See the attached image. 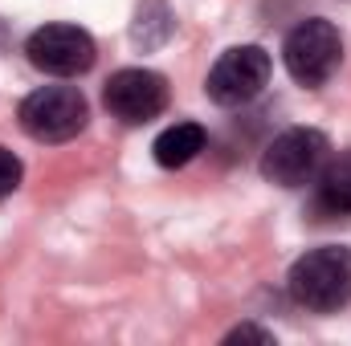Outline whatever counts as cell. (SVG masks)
I'll return each mask as SVG.
<instances>
[{
  "label": "cell",
  "instance_id": "obj_11",
  "mask_svg": "<svg viewBox=\"0 0 351 346\" xmlns=\"http://www.w3.org/2000/svg\"><path fill=\"white\" fill-rule=\"evenodd\" d=\"M225 343H274V334L269 330H258V326H237V330H229V338Z\"/></svg>",
  "mask_w": 351,
  "mask_h": 346
},
{
  "label": "cell",
  "instance_id": "obj_1",
  "mask_svg": "<svg viewBox=\"0 0 351 346\" xmlns=\"http://www.w3.org/2000/svg\"><path fill=\"white\" fill-rule=\"evenodd\" d=\"M290 297L311 310V314H335L351 302V249L343 245H323L294 261L290 277Z\"/></svg>",
  "mask_w": 351,
  "mask_h": 346
},
{
  "label": "cell",
  "instance_id": "obj_2",
  "mask_svg": "<svg viewBox=\"0 0 351 346\" xmlns=\"http://www.w3.org/2000/svg\"><path fill=\"white\" fill-rule=\"evenodd\" d=\"M282 62H286V70L298 86L315 90L335 78V70L343 62V37L331 21L311 16V21L290 29V37L282 45Z\"/></svg>",
  "mask_w": 351,
  "mask_h": 346
},
{
  "label": "cell",
  "instance_id": "obj_5",
  "mask_svg": "<svg viewBox=\"0 0 351 346\" xmlns=\"http://www.w3.org/2000/svg\"><path fill=\"white\" fill-rule=\"evenodd\" d=\"M265 82H269V53L262 45H237L217 57L204 90L217 106H245L265 90Z\"/></svg>",
  "mask_w": 351,
  "mask_h": 346
},
{
  "label": "cell",
  "instance_id": "obj_9",
  "mask_svg": "<svg viewBox=\"0 0 351 346\" xmlns=\"http://www.w3.org/2000/svg\"><path fill=\"white\" fill-rule=\"evenodd\" d=\"M319 204L327 212L351 216V151H339L319 172Z\"/></svg>",
  "mask_w": 351,
  "mask_h": 346
},
{
  "label": "cell",
  "instance_id": "obj_3",
  "mask_svg": "<svg viewBox=\"0 0 351 346\" xmlns=\"http://www.w3.org/2000/svg\"><path fill=\"white\" fill-rule=\"evenodd\" d=\"M331 159V143L315 127H290L262 151V175L278 187H302L319 179L323 163Z\"/></svg>",
  "mask_w": 351,
  "mask_h": 346
},
{
  "label": "cell",
  "instance_id": "obj_10",
  "mask_svg": "<svg viewBox=\"0 0 351 346\" xmlns=\"http://www.w3.org/2000/svg\"><path fill=\"white\" fill-rule=\"evenodd\" d=\"M16 187H21V159L8 147H0V200L12 196Z\"/></svg>",
  "mask_w": 351,
  "mask_h": 346
},
{
  "label": "cell",
  "instance_id": "obj_7",
  "mask_svg": "<svg viewBox=\"0 0 351 346\" xmlns=\"http://www.w3.org/2000/svg\"><path fill=\"white\" fill-rule=\"evenodd\" d=\"M102 102L119 122L139 127L168 110V82L156 70H119L102 90Z\"/></svg>",
  "mask_w": 351,
  "mask_h": 346
},
{
  "label": "cell",
  "instance_id": "obj_4",
  "mask_svg": "<svg viewBox=\"0 0 351 346\" xmlns=\"http://www.w3.org/2000/svg\"><path fill=\"white\" fill-rule=\"evenodd\" d=\"M86 98L74 86H41L21 102V127L37 143H66L86 127Z\"/></svg>",
  "mask_w": 351,
  "mask_h": 346
},
{
  "label": "cell",
  "instance_id": "obj_6",
  "mask_svg": "<svg viewBox=\"0 0 351 346\" xmlns=\"http://www.w3.org/2000/svg\"><path fill=\"white\" fill-rule=\"evenodd\" d=\"M29 62L53 78H78L94 66V37L78 25H41L29 45H25Z\"/></svg>",
  "mask_w": 351,
  "mask_h": 346
},
{
  "label": "cell",
  "instance_id": "obj_8",
  "mask_svg": "<svg viewBox=\"0 0 351 346\" xmlns=\"http://www.w3.org/2000/svg\"><path fill=\"white\" fill-rule=\"evenodd\" d=\"M204 127L200 122H172L156 143H152V151H156V163L160 168H184V163H192L200 151H204Z\"/></svg>",
  "mask_w": 351,
  "mask_h": 346
}]
</instances>
